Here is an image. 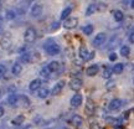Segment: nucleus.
<instances>
[{
    "mask_svg": "<svg viewBox=\"0 0 134 129\" xmlns=\"http://www.w3.org/2000/svg\"><path fill=\"white\" fill-rule=\"evenodd\" d=\"M97 5V11H103V10H105V4H103V3H98V4H96Z\"/></svg>",
    "mask_w": 134,
    "mask_h": 129,
    "instance_id": "nucleus-31",
    "label": "nucleus"
},
{
    "mask_svg": "<svg viewBox=\"0 0 134 129\" xmlns=\"http://www.w3.org/2000/svg\"><path fill=\"white\" fill-rule=\"evenodd\" d=\"M71 124H73L75 127H81V125L83 124V118H82L81 115L75 114L71 118Z\"/></svg>",
    "mask_w": 134,
    "mask_h": 129,
    "instance_id": "nucleus-12",
    "label": "nucleus"
},
{
    "mask_svg": "<svg viewBox=\"0 0 134 129\" xmlns=\"http://www.w3.org/2000/svg\"><path fill=\"white\" fill-rule=\"evenodd\" d=\"M65 83H66V81H65V80L58 81L57 83L53 86L52 89H51V94H52V96H57V94H60V93H61V91H62V88L65 87Z\"/></svg>",
    "mask_w": 134,
    "mask_h": 129,
    "instance_id": "nucleus-5",
    "label": "nucleus"
},
{
    "mask_svg": "<svg viewBox=\"0 0 134 129\" xmlns=\"http://www.w3.org/2000/svg\"><path fill=\"white\" fill-rule=\"evenodd\" d=\"M93 110H94V104H93V102L91 99L87 100V107H86V112L88 113H93Z\"/></svg>",
    "mask_w": 134,
    "mask_h": 129,
    "instance_id": "nucleus-27",
    "label": "nucleus"
},
{
    "mask_svg": "<svg viewBox=\"0 0 134 129\" xmlns=\"http://www.w3.org/2000/svg\"><path fill=\"white\" fill-rule=\"evenodd\" d=\"M37 37V33H36V30L34 27H29V29L25 30L24 32V41L26 43H32Z\"/></svg>",
    "mask_w": 134,
    "mask_h": 129,
    "instance_id": "nucleus-1",
    "label": "nucleus"
},
{
    "mask_svg": "<svg viewBox=\"0 0 134 129\" xmlns=\"http://www.w3.org/2000/svg\"><path fill=\"white\" fill-rule=\"evenodd\" d=\"M18 100H19V96L18 94H15V93H11V94H9V97H8V103L11 105H14L18 103Z\"/></svg>",
    "mask_w": 134,
    "mask_h": 129,
    "instance_id": "nucleus-21",
    "label": "nucleus"
},
{
    "mask_svg": "<svg viewBox=\"0 0 134 129\" xmlns=\"http://www.w3.org/2000/svg\"><path fill=\"white\" fill-rule=\"evenodd\" d=\"M0 94H1V92H0Z\"/></svg>",
    "mask_w": 134,
    "mask_h": 129,
    "instance_id": "nucleus-41",
    "label": "nucleus"
},
{
    "mask_svg": "<svg viewBox=\"0 0 134 129\" xmlns=\"http://www.w3.org/2000/svg\"><path fill=\"white\" fill-rule=\"evenodd\" d=\"M105 40H107V35H105L104 32H99L96 37L93 38L92 43H93V46L98 47V46H100V45H103V43L105 42Z\"/></svg>",
    "mask_w": 134,
    "mask_h": 129,
    "instance_id": "nucleus-3",
    "label": "nucleus"
},
{
    "mask_svg": "<svg viewBox=\"0 0 134 129\" xmlns=\"http://www.w3.org/2000/svg\"><path fill=\"white\" fill-rule=\"evenodd\" d=\"M130 113H132V109H129V110H127V112H124V118H125V119H128V118H129Z\"/></svg>",
    "mask_w": 134,
    "mask_h": 129,
    "instance_id": "nucleus-36",
    "label": "nucleus"
},
{
    "mask_svg": "<svg viewBox=\"0 0 134 129\" xmlns=\"http://www.w3.org/2000/svg\"><path fill=\"white\" fill-rule=\"evenodd\" d=\"M41 87V80L40 78H35V80H32V81L30 82V85H29V88H30V91H37L38 88Z\"/></svg>",
    "mask_w": 134,
    "mask_h": 129,
    "instance_id": "nucleus-11",
    "label": "nucleus"
},
{
    "mask_svg": "<svg viewBox=\"0 0 134 129\" xmlns=\"http://www.w3.org/2000/svg\"><path fill=\"white\" fill-rule=\"evenodd\" d=\"M91 129H103L100 125H98V124H92L91 125Z\"/></svg>",
    "mask_w": 134,
    "mask_h": 129,
    "instance_id": "nucleus-38",
    "label": "nucleus"
},
{
    "mask_svg": "<svg viewBox=\"0 0 134 129\" xmlns=\"http://www.w3.org/2000/svg\"><path fill=\"white\" fill-rule=\"evenodd\" d=\"M113 18H114V20L117 23H120V21H123V19H124V14L120 10H114L113 11Z\"/></svg>",
    "mask_w": 134,
    "mask_h": 129,
    "instance_id": "nucleus-17",
    "label": "nucleus"
},
{
    "mask_svg": "<svg viewBox=\"0 0 134 129\" xmlns=\"http://www.w3.org/2000/svg\"><path fill=\"white\" fill-rule=\"evenodd\" d=\"M82 31H83L85 35L88 36V35H91V33L93 32V26H92V25H86V26L82 27Z\"/></svg>",
    "mask_w": 134,
    "mask_h": 129,
    "instance_id": "nucleus-25",
    "label": "nucleus"
},
{
    "mask_svg": "<svg viewBox=\"0 0 134 129\" xmlns=\"http://www.w3.org/2000/svg\"><path fill=\"white\" fill-rule=\"evenodd\" d=\"M10 43H11V40H10L9 36H4V37L1 38V42H0V45H1V48L6 50V48H9Z\"/></svg>",
    "mask_w": 134,
    "mask_h": 129,
    "instance_id": "nucleus-19",
    "label": "nucleus"
},
{
    "mask_svg": "<svg viewBox=\"0 0 134 129\" xmlns=\"http://www.w3.org/2000/svg\"><path fill=\"white\" fill-rule=\"evenodd\" d=\"M58 27H60V23H53L52 26L50 27V31H55V30L58 29Z\"/></svg>",
    "mask_w": 134,
    "mask_h": 129,
    "instance_id": "nucleus-35",
    "label": "nucleus"
},
{
    "mask_svg": "<svg viewBox=\"0 0 134 129\" xmlns=\"http://www.w3.org/2000/svg\"><path fill=\"white\" fill-rule=\"evenodd\" d=\"M5 73H6V67L4 65H0V78L4 76Z\"/></svg>",
    "mask_w": 134,
    "mask_h": 129,
    "instance_id": "nucleus-32",
    "label": "nucleus"
},
{
    "mask_svg": "<svg viewBox=\"0 0 134 129\" xmlns=\"http://www.w3.org/2000/svg\"><path fill=\"white\" fill-rule=\"evenodd\" d=\"M45 50H46V52H47L50 56H55V55H57V53L60 52V46L55 42H50V43L47 42L45 45Z\"/></svg>",
    "mask_w": 134,
    "mask_h": 129,
    "instance_id": "nucleus-2",
    "label": "nucleus"
},
{
    "mask_svg": "<svg viewBox=\"0 0 134 129\" xmlns=\"http://www.w3.org/2000/svg\"><path fill=\"white\" fill-rule=\"evenodd\" d=\"M3 115H4V108H3V107H0V118H1Z\"/></svg>",
    "mask_w": 134,
    "mask_h": 129,
    "instance_id": "nucleus-39",
    "label": "nucleus"
},
{
    "mask_svg": "<svg viewBox=\"0 0 134 129\" xmlns=\"http://www.w3.org/2000/svg\"><path fill=\"white\" fill-rule=\"evenodd\" d=\"M68 85H70V88H71V89H73V91H80L82 88L83 82H82L81 78H72Z\"/></svg>",
    "mask_w": 134,
    "mask_h": 129,
    "instance_id": "nucleus-4",
    "label": "nucleus"
},
{
    "mask_svg": "<svg viewBox=\"0 0 134 129\" xmlns=\"http://www.w3.org/2000/svg\"><path fill=\"white\" fill-rule=\"evenodd\" d=\"M120 105H122V100L118 99V98H114V99H112L109 102L108 108H109V110H117L120 108Z\"/></svg>",
    "mask_w": 134,
    "mask_h": 129,
    "instance_id": "nucleus-9",
    "label": "nucleus"
},
{
    "mask_svg": "<svg viewBox=\"0 0 134 129\" xmlns=\"http://www.w3.org/2000/svg\"><path fill=\"white\" fill-rule=\"evenodd\" d=\"M42 10H43L42 5L36 3V4H34L32 8H31V15L35 16V18H37V16H40V15L42 14Z\"/></svg>",
    "mask_w": 134,
    "mask_h": 129,
    "instance_id": "nucleus-7",
    "label": "nucleus"
},
{
    "mask_svg": "<svg viewBox=\"0 0 134 129\" xmlns=\"http://www.w3.org/2000/svg\"><path fill=\"white\" fill-rule=\"evenodd\" d=\"M105 88H107L108 91H112V89H114V88H115V81H113V80L108 81V82H107V85H105Z\"/></svg>",
    "mask_w": 134,
    "mask_h": 129,
    "instance_id": "nucleus-28",
    "label": "nucleus"
},
{
    "mask_svg": "<svg viewBox=\"0 0 134 129\" xmlns=\"http://www.w3.org/2000/svg\"><path fill=\"white\" fill-rule=\"evenodd\" d=\"M97 11V5L93 3V4H90L88 5V8L86 10V15L87 16H90V15H93L94 13Z\"/></svg>",
    "mask_w": 134,
    "mask_h": 129,
    "instance_id": "nucleus-23",
    "label": "nucleus"
},
{
    "mask_svg": "<svg viewBox=\"0 0 134 129\" xmlns=\"http://www.w3.org/2000/svg\"><path fill=\"white\" fill-rule=\"evenodd\" d=\"M82 100H83L82 94L77 93V94H75V96L71 98V105L72 107H75V108H77V107H80V105L82 104Z\"/></svg>",
    "mask_w": 134,
    "mask_h": 129,
    "instance_id": "nucleus-8",
    "label": "nucleus"
},
{
    "mask_svg": "<svg viewBox=\"0 0 134 129\" xmlns=\"http://www.w3.org/2000/svg\"><path fill=\"white\" fill-rule=\"evenodd\" d=\"M15 16H16V15H15V13L13 10H8V11H6V19L8 20H14Z\"/></svg>",
    "mask_w": 134,
    "mask_h": 129,
    "instance_id": "nucleus-30",
    "label": "nucleus"
},
{
    "mask_svg": "<svg viewBox=\"0 0 134 129\" xmlns=\"http://www.w3.org/2000/svg\"><path fill=\"white\" fill-rule=\"evenodd\" d=\"M50 73H51V72H50V71L47 70V67H45V68H43L42 71H41V75H42L43 77H47L48 75H50Z\"/></svg>",
    "mask_w": 134,
    "mask_h": 129,
    "instance_id": "nucleus-34",
    "label": "nucleus"
},
{
    "mask_svg": "<svg viewBox=\"0 0 134 129\" xmlns=\"http://www.w3.org/2000/svg\"><path fill=\"white\" fill-rule=\"evenodd\" d=\"M129 53H130V48H129V46L124 45V46H122V47H120V55H122L123 57H127V56H128Z\"/></svg>",
    "mask_w": 134,
    "mask_h": 129,
    "instance_id": "nucleus-24",
    "label": "nucleus"
},
{
    "mask_svg": "<svg viewBox=\"0 0 134 129\" xmlns=\"http://www.w3.org/2000/svg\"><path fill=\"white\" fill-rule=\"evenodd\" d=\"M71 13H72V8H71V6H67V8H65V9L62 10V13H61L60 19H61V20H66L67 18H70Z\"/></svg>",
    "mask_w": 134,
    "mask_h": 129,
    "instance_id": "nucleus-16",
    "label": "nucleus"
},
{
    "mask_svg": "<svg viewBox=\"0 0 134 129\" xmlns=\"http://www.w3.org/2000/svg\"><path fill=\"white\" fill-rule=\"evenodd\" d=\"M0 5H1V1H0Z\"/></svg>",
    "mask_w": 134,
    "mask_h": 129,
    "instance_id": "nucleus-40",
    "label": "nucleus"
},
{
    "mask_svg": "<svg viewBox=\"0 0 134 129\" xmlns=\"http://www.w3.org/2000/svg\"><path fill=\"white\" fill-rule=\"evenodd\" d=\"M48 96V89L47 88H42V87H40L37 89V97L38 98H46Z\"/></svg>",
    "mask_w": 134,
    "mask_h": 129,
    "instance_id": "nucleus-22",
    "label": "nucleus"
},
{
    "mask_svg": "<svg viewBox=\"0 0 134 129\" xmlns=\"http://www.w3.org/2000/svg\"><path fill=\"white\" fill-rule=\"evenodd\" d=\"M24 122H25V117H24L23 114L16 115V117H15L14 119L11 120V123H13L14 125H20V124H23Z\"/></svg>",
    "mask_w": 134,
    "mask_h": 129,
    "instance_id": "nucleus-20",
    "label": "nucleus"
},
{
    "mask_svg": "<svg viewBox=\"0 0 134 129\" xmlns=\"http://www.w3.org/2000/svg\"><path fill=\"white\" fill-rule=\"evenodd\" d=\"M98 71H99V66H98V65H91V66H88V68L86 70V73H87V76L93 77L98 73Z\"/></svg>",
    "mask_w": 134,
    "mask_h": 129,
    "instance_id": "nucleus-10",
    "label": "nucleus"
},
{
    "mask_svg": "<svg viewBox=\"0 0 134 129\" xmlns=\"http://www.w3.org/2000/svg\"><path fill=\"white\" fill-rule=\"evenodd\" d=\"M123 70H124V65H123V63H120V62H118L117 65H114L113 68H112V72L115 73V75H120V73L123 72Z\"/></svg>",
    "mask_w": 134,
    "mask_h": 129,
    "instance_id": "nucleus-18",
    "label": "nucleus"
},
{
    "mask_svg": "<svg viewBox=\"0 0 134 129\" xmlns=\"http://www.w3.org/2000/svg\"><path fill=\"white\" fill-rule=\"evenodd\" d=\"M21 71H23V65L20 62H16L13 65V70H11V72H13V75H15V76H19L20 73H21Z\"/></svg>",
    "mask_w": 134,
    "mask_h": 129,
    "instance_id": "nucleus-15",
    "label": "nucleus"
},
{
    "mask_svg": "<svg viewBox=\"0 0 134 129\" xmlns=\"http://www.w3.org/2000/svg\"><path fill=\"white\" fill-rule=\"evenodd\" d=\"M77 25H78V19H77V18H72V16H70V18H67V19L65 20L63 26H65L66 29H75Z\"/></svg>",
    "mask_w": 134,
    "mask_h": 129,
    "instance_id": "nucleus-6",
    "label": "nucleus"
},
{
    "mask_svg": "<svg viewBox=\"0 0 134 129\" xmlns=\"http://www.w3.org/2000/svg\"><path fill=\"white\" fill-rule=\"evenodd\" d=\"M30 60H31L30 53H23V55H21V62L27 63V62H30Z\"/></svg>",
    "mask_w": 134,
    "mask_h": 129,
    "instance_id": "nucleus-29",
    "label": "nucleus"
},
{
    "mask_svg": "<svg viewBox=\"0 0 134 129\" xmlns=\"http://www.w3.org/2000/svg\"><path fill=\"white\" fill-rule=\"evenodd\" d=\"M80 57L83 60V61H87V60H90V52H88V48L85 47V46H81V48H80Z\"/></svg>",
    "mask_w": 134,
    "mask_h": 129,
    "instance_id": "nucleus-13",
    "label": "nucleus"
},
{
    "mask_svg": "<svg viewBox=\"0 0 134 129\" xmlns=\"http://www.w3.org/2000/svg\"><path fill=\"white\" fill-rule=\"evenodd\" d=\"M112 68L110 67H104V71H103V75L102 76L104 77V78H107V80H109L110 78V76H112Z\"/></svg>",
    "mask_w": 134,
    "mask_h": 129,
    "instance_id": "nucleus-26",
    "label": "nucleus"
},
{
    "mask_svg": "<svg viewBox=\"0 0 134 129\" xmlns=\"http://www.w3.org/2000/svg\"><path fill=\"white\" fill-rule=\"evenodd\" d=\"M117 57H118V55H117L115 52H112V53L109 55V61H112V62H114L115 60H117Z\"/></svg>",
    "mask_w": 134,
    "mask_h": 129,
    "instance_id": "nucleus-33",
    "label": "nucleus"
},
{
    "mask_svg": "<svg viewBox=\"0 0 134 129\" xmlns=\"http://www.w3.org/2000/svg\"><path fill=\"white\" fill-rule=\"evenodd\" d=\"M134 33H133V31H132V32L129 33V42L130 43H133L134 42V36H133Z\"/></svg>",
    "mask_w": 134,
    "mask_h": 129,
    "instance_id": "nucleus-37",
    "label": "nucleus"
},
{
    "mask_svg": "<svg viewBox=\"0 0 134 129\" xmlns=\"http://www.w3.org/2000/svg\"><path fill=\"white\" fill-rule=\"evenodd\" d=\"M47 70L50 72H51V73H52V72H56V71H58V68H60V63L57 62V61H51V62L48 63L47 66Z\"/></svg>",
    "mask_w": 134,
    "mask_h": 129,
    "instance_id": "nucleus-14",
    "label": "nucleus"
}]
</instances>
